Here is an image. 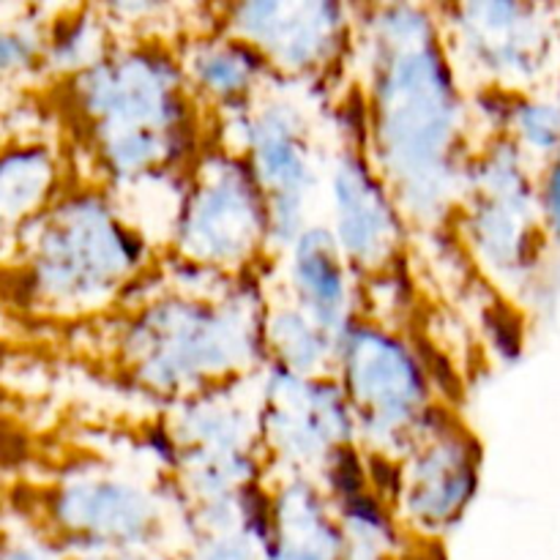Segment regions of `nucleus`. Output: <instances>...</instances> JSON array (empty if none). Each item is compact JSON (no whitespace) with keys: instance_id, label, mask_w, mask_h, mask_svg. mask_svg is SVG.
Masks as SVG:
<instances>
[{"instance_id":"nucleus-1","label":"nucleus","mask_w":560,"mask_h":560,"mask_svg":"<svg viewBox=\"0 0 560 560\" xmlns=\"http://www.w3.org/2000/svg\"><path fill=\"white\" fill-rule=\"evenodd\" d=\"M550 211H552V222H556L560 233V162L556 164V173H552V180H550Z\"/></svg>"}]
</instances>
